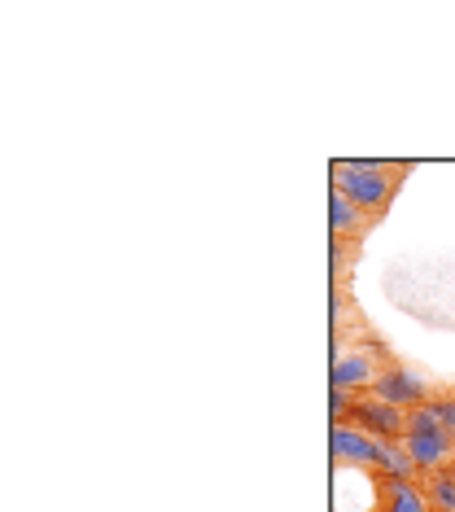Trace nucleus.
Segmentation results:
<instances>
[{"label": "nucleus", "mask_w": 455, "mask_h": 512, "mask_svg": "<svg viewBox=\"0 0 455 512\" xmlns=\"http://www.w3.org/2000/svg\"><path fill=\"white\" fill-rule=\"evenodd\" d=\"M420 491L429 499V512H455V473H425L420 477Z\"/></svg>", "instance_id": "0eeeda50"}, {"label": "nucleus", "mask_w": 455, "mask_h": 512, "mask_svg": "<svg viewBox=\"0 0 455 512\" xmlns=\"http://www.w3.org/2000/svg\"><path fill=\"white\" fill-rule=\"evenodd\" d=\"M412 162H359V158H337L329 167V189L346 193L355 206H364L368 215L385 219L390 215L394 193L403 189Z\"/></svg>", "instance_id": "f257e3e1"}, {"label": "nucleus", "mask_w": 455, "mask_h": 512, "mask_svg": "<svg viewBox=\"0 0 455 512\" xmlns=\"http://www.w3.org/2000/svg\"><path fill=\"white\" fill-rule=\"evenodd\" d=\"M364 241H333V289H350V267H355Z\"/></svg>", "instance_id": "1a4fd4ad"}, {"label": "nucleus", "mask_w": 455, "mask_h": 512, "mask_svg": "<svg viewBox=\"0 0 455 512\" xmlns=\"http://www.w3.org/2000/svg\"><path fill=\"white\" fill-rule=\"evenodd\" d=\"M451 473H455V464H451Z\"/></svg>", "instance_id": "9b49d317"}, {"label": "nucleus", "mask_w": 455, "mask_h": 512, "mask_svg": "<svg viewBox=\"0 0 455 512\" xmlns=\"http://www.w3.org/2000/svg\"><path fill=\"white\" fill-rule=\"evenodd\" d=\"M403 451H407V460L416 464L420 477H425V473H442V469H451V464H455V442L447 434H407Z\"/></svg>", "instance_id": "423d86ee"}, {"label": "nucleus", "mask_w": 455, "mask_h": 512, "mask_svg": "<svg viewBox=\"0 0 455 512\" xmlns=\"http://www.w3.org/2000/svg\"><path fill=\"white\" fill-rule=\"evenodd\" d=\"M438 412H442V429L455 442V390H438Z\"/></svg>", "instance_id": "9d476101"}, {"label": "nucleus", "mask_w": 455, "mask_h": 512, "mask_svg": "<svg viewBox=\"0 0 455 512\" xmlns=\"http://www.w3.org/2000/svg\"><path fill=\"white\" fill-rule=\"evenodd\" d=\"M368 394H372V399H381V403H394V407H420V403L438 399V390L429 386V381H420L416 372L403 368V364H394Z\"/></svg>", "instance_id": "7ed1b4c3"}, {"label": "nucleus", "mask_w": 455, "mask_h": 512, "mask_svg": "<svg viewBox=\"0 0 455 512\" xmlns=\"http://www.w3.org/2000/svg\"><path fill=\"white\" fill-rule=\"evenodd\" d=\"M381 219L368 215L364 206H355L346 193L329 189V228H333V241H368V232L377 228Z\"/></svg>", "instance_id": "39448f33"}, {"label": "nucleus", "mask_w": 455, "mask_h": 512, "mask_svg": "<svg viewBox=\"0 0 455 512\" xmlns=\"http://www.w3.org/2000/svg\"><path fill=\"white\" fill-rule=\"evenodd\" d=\"M372 512H429V499L412 477H372Z\"/></svg>", "instance_id": "20e7f679"}, {"label": "nucleus", "mask_w": 455, "mask_h": 512, "mask_svg": "<svg viewBox=\"0 0 455 512\" xmlns=\"http://www.w3.org/2000/svg\"><path fill=\"white\" fill-rule=\"evenodd\" d=\"M407 434H447V429H442L438 399H429V403H420V407H407V412H403V438Z\"/></svg>", "instance_id": "6e6552de"}, {"label": "nucleus", "mask_w": 455, "mask_h": 512, "mask_svg": "<svg viewBox=\"0 0 455 512\" xmlns=\"http://www.w3.org/2000/svg\"><path fill=\"white\" fill-rule=\"evenodd\" d=\"M399 359L385 342H359V346H346V351H337L333 359V390H350V394H368L377 381L390 372Z\"/></svg>", "instance_id": "f03ea898"}]
</instances>
